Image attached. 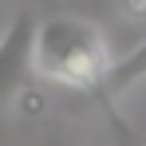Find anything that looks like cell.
<instances>
[{
	"instance_id": "5b68a950",
	"label": "cell",
	"mask_w": 146,
	"mask_h": 146,
	"mask_svg": "<svg viewBox=\"0 0 146 146\" xmlns=\"http://www.w3.org/2000/svg\"><path fill=\"white\" fill-rule=\"evenodd\" d=\"M119 4H122L126 16H142V12H146V0H119Z\"/></svg>"
},
{
	"instance_id": "6da1fadb",
	"label": "cell",
	"mask_w": 146,
	"mask_h": 146,
	"mask_svg": "<svg viewBox=\"0 0 146 146\" xmlns=\"http://www.w3.org/2000/svg\"><path fill=\"white\" fill-rule=\"evenodd\" d=\"M115 55L103 32L79 16H51L36 28V75L95 95L111 71Z\"/></svg>"
},
{
	"instance_id": "3957f363",
	"label": "cell",
	"mask_w": 146,
	"mask_h": 146,
	"mask_svg": "<svg viewBox=\"0 0 146 146\" xmlns=\"http://www.w3.org/2000/svg\"><path fill=\"white\" fill-rule=\"evenodd\" d=\"M142 79H146V40H142L134 51H126L122 59L111 63V71H107V79H103V87H99L91 99H95V107H99V103H115L119 95H126V91H130L134 83H142Z\"/></svg>"
},
{
	"instance_id": "7a4b0ae2",
	"label": "cell",
	"mask_w": 146,
	"mask_h": 146,
	"mask_svg": "<svg viewBox=\"0 0 146 146\" xmlns=\"http://www.w3.org/2000/svg\"><path fill=\"white\" fill-rule=\"evenodd\" d=\"M36 28L40 20L20 8L0 32V107L20 99L36 79Z\"/></svg>"
},
{
	"instance_id": "277c9868",
	"label": "cell",
	"mask_w": 146,
	"mask_h": 146,
	"mask_svg": "<svg viewBox=\"0 0 146 146\" xmlns=\"http://www.w3.org/2000/svg\"><path fill=\"white\" fill-rule=\"evenodd\" d=\"M99 111L107 115V126H111V134H115V146H146L130 126H126V119H122L119 111H115V103H99Z\"/></svg>"
}]
</instances>
